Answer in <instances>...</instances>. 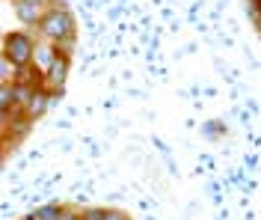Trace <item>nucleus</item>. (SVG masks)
<instances>
[{
  "label": "nucleus",
  "instance_id": "10",
  "mask_svg": "<svg viewBox=\"0 0 261 220\" xmlns=\"http://www.w3.org/2000/svg\"><path fill=\"white\" fill-rule=\"evenodd\" d=\"M0 104L12 110V84H0Z\"/></svg>",
  "mask_w": 261,
  "mask_h": 220
},
{
  "label": "nucleus",
  "instance_id": "15",
  "mask_svg": "<svg viewBox=\"0 0 261 220\" xmlns=\"http://www.w3.org/2000/svg\"><path fill=\"white\" fill-rule=\"evenodd\" d=\"M3 161H6V146L0 143V164H3Z\"/></svg>",
  "mask_w": 261,
  "mask_h": 220
},
{
  "label": "nucleus",
  "instance_id": "4",
  "mask_svg": "<svg viewBox=\"0 0 261 220\" xmlns=\"http://www.w3.org/2000/svg\"><path fill=\"white\" fill-rule=\"evenodd\" d=\"M68 68H71V57L57 54V57H54V63L48 66V71H45V86H48V89H60V92H63L65 78H68Z\"/></svg>",
  "mask_w": 261,
  "mask_h": 220
},
{
  "label": "nucleus",
  "instance_id": "6",
  "mask_svg": "<svg viewBox=\"0 0 261 220\" xmlns=\"http://www.w3.org/2000/svg\"><path fill=\"white\" fill-rule=\"evenodd\" d=\"M54 57H57V48H54L50 42H45V39H42V42H36V48H33V66L39 68L42 75L48 71V66L54 63Z\"/></svg>",
  "mask_w": 261,
  "mask_h": 220
},
{
  "label": "nucleus",
  "instance_id": "5",
  "mask_svg": "<svg viewBox=\"0 0 261 220\" xmlns=\"http://www.w3.org/2000/svg\"><path fill=\"white\" fill-rule=\"evenodd\" d=\"M45 12V6L42 3H27V0H15V15L21 24H27V27H36L39 24V18Z\"/></svg>",
  "mask_w": 261,
  "mask_h": 220
},
{
  "label": "nucleus",
  "instance_id": "1",
  "mask_svg": "<svg viewBox=\"0 0 261 220\" xmlns=\"http://www.w3.org/2000/svg\"><path fill=\"white\" fill-rule=\"evenodd\" d=\"M36 30H39V36H42L45 42H50V45L63 42V39H68V36H77L74 15L65 9L63 3H57V0H50L48 6H45V12H42V18H39Z\"/></svg>",
  "mask_w": 261,
  "mask_h": 220
},
{
  "label": "nucleus",
  "instance_id": "12",
  "mask_svg": "<svg viewBox=\"0 0 261 220\" xmlns=\"http://www.w3.org/2000/svg\"><path fill=\"white\" fill-rule=\"evenodd\" d=\"M60 220H81V211H77V208H71V205H65L63 214H60Z\"/></svg>",
  "mask_w": 261,
  "mask_h": 220
},
{
  "label": "nucleus",
  "instance_id": "16",
  "mask_svg": "<svg viewBox=\"0 0 261 220\" xmlns=\"http://www.w3.org/2000/svg\"><path fill=\"white\" fill-rule=\"evenodd\" d=\"M27 3H42V6H48L50 0H27Z\"/></svg>",
  "mask_w": 261,
  "mask_h": 220
},
{
  "label": "nucleus",
  "instance_id": "18",
  "mask_svg": "<svg viewBox=\"0 0 261 220\" xmlns=\"http://www.w3.org/2000/svg\"><path fill=\"white\" fill-rule=\"evenodd\" d=\"M0 167H3V164H0Z\"/></svg>",
  "mask_w": 261,
  "mask_h": 220
},
{
  "label": "nucleus",
  "instance_id": "11",
  "mask_svg": "<svg viewBox=\"0 0 261 220\" xmlns=\"http://www.w3.org/2000/svg\"><path fill=\"white\" fill-rule=\"evenodd\" d=\"M104 208H83L81 211V220H101Z\"/></svg>",
  "mask_w": 261,
  "mask_h": 220
},
{
  "label": "nucleus",
  "instance_id": "13",
  "mask_svg": "<svg viewBox=\"0 0 261 220\" xmlns=\"http://www.w3.org/2000/svg\"><path fill=\"white\" fill-rule=\"evenodd\" d=\"M101 220H130V217L125 214V211H107V208H104V214H101Z\"/></svg>",
  "mask_w": 261,
  "mask_h": 220
},
{
  "label": "nucleus",
  "instance_id": "14",
  "mask_svg": "<svg viewBox=\"0 0 261 220\" xmlns=\"http://www.w3.org/2000/svg\"><path fill=\"white\" fill-rule=\"evenodd\" d=\"M6 119H9V107H3V104H0V128L6 125Z\"/></svg>",
  "mask_w": 261,
  "mask_h": 220
},
{
  "label": "nucleus",
  "instance_id": "8",
  "mask_svg": "<svg viewBox=\"0 0 261 220\" xmlns=\"http://www.w3.org/2000/svg\"><path fill=\"white\" fill-rule=\"evenodd\" d=\"M30 95H33V86H27V84H12V107L24 110V104L30 102Z\"/></svg>",
  "mask_w": 261,
  "mask_h": 220
},
{
  "label": "nucleus",
  "instance_id": "9",
  "mask_svg": "<svg viewBox=\"0 0 261 220\" xmlns=\"http://www.w3.org/2000/svg\"><path fill=\"white\" fill-rule=\"evenodd\" d=\"M15 81V66L0 54V84H12Z\"/></svg>",
  "mask_w": 261,
  "mask_h": 220
},
{
  "label": "nucleus",
  "instance_id": "3",
  "mask_svg": "<svg viewBox=\"0 0 261 220\" xmlns=\"http://www.w3.org/2000/svg\"><path fill=\"white\" fill-rule=\"evenodd\" d=\"M57 95H63L60 89H48V86H39V89H33V95H30V102L24 104V113L36 122V119H42L45 116V110H48L50 104L57 102Z\"/></svg>",
  "mask_w": 261,
  "mask_h": 220
},
{
  "label": "nucleus",
  "instance_id": "17",
  "mask_svg": "<svg viewBox=\"0 0 261 220\" xmlns=\"http://www.w3.org/2000/svg\"><path fill=\"white\" fill-rule=\"evenodd\" d=\"M21 220H30V217H21Z\"/></svg>",
  "mask_w": 261,
  "mask_h": 220
},
{
  "label": "nucleus",
  "instance_id": "2",
  "mask_svg": "<svg viewBox=\"0 0 261 220\" xmlns=\"http://www.w3.org/2000/svg\"><path fill=\"white\" fill-rule=\"evenodd\" d=\"M33 48H36V39L24 30H12V33L3 36V57L12 63L15 68L21 66H30L33 63Z\"/></svg>",
  "mask_w": 261,
  "mask_h": 220
},
{
  "label": "nucleus",
  "instance_id": "7",
  "mask_svg": "<svg viewBox=\"0 0 261 220\" xmlns=\"http://www.w3.org/2000/svg\"><path fill=\"white\" fill-rule=\"evenodd\" d=\"M63 203H48V205H39L33 214H27L30 220H60V214H63Z\"/></svg>",
  "mask_w": 261,
  "mask_h": 220
}]
</instances>
